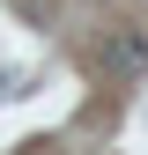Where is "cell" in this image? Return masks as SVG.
Masks as SVG:
<instances>
[{"mask_svg": "<svg viewBox=\"0 0 148 155\" xmlns=\"http://www.w3.org/2000/svg\"><path fill=\"white\" fill-rule=\"evenodd\" d=\"M148 67V45L133 30H119V37H104V74H119V81H133V74Z\"/></svg>", "mask_w": 148, "mask_h": 155, "instance_id": "obj_1", "label": "cell"}]
</instances>
